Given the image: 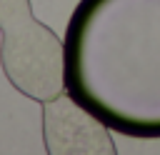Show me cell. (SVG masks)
Returning <instances> with one entry per match:
<instances>
[{
	"mask_svg": "<svg viewBox=\"0 0 160 155\" xmlns=\"http://www.w3.org/2000/svg\"><path fill=\"white\" fill-rule=\"evenodd\" d=\"M62 42L65 90L110 130L160 140V0H80Z\"/></svg>",
	"mask_w": 160,
	"mask_h": 155,
	"instance_id": "cell-1",
	"label": "cell"
},
{
	"mask_svg": "<svg viewBox=\"0 0 160 155\" xmlns=\"http://www.w3.org/2000/svg\"><path fill=\"white\" fill-rule=\"evenodd\" d=\"M0 65L25 98L45 102L65 90V42L32 15L30 0H0Z\"/></svg>",
	"mask_w": 160,
	"mask_h": 155,
	"instance_id": "cell-2",
	"label": "cell"
},
{
	"mask_svg": "<svg viewBox=\"0 0 160 155\" xmlns=\"http://www.w3.org/2000/svg\"><path fill=\"white\" fill-rule=\"evenodd\" d=\"M42 142L48 155H115L110 128L70 92L42 102Z\"/></svg>",
	"mask_w": 160,
	"mask_h": 155,
	"instance_id": "cell-3",
	"label": "cell"
}]
</instances>
